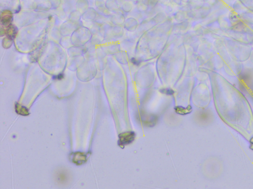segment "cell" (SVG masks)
<instances>
[{"mask_svg":"<svg viewBox=\"0 0 253 189\" xmlns=\"http://www.w3.org/2000/svg\"><path fill=\"white\" fill-rule=\"evenodd\" d=\"M135 132L134 131H128L122 132L118 135L119 139L118 145L122 149L124 148L125 146L132 143L135 138Z\"/></svg>","mask_w":253,"mask_h":189,"instance_id":"6da1fadb","label":"cell"},{"mask_svg":"<svg viewBox=\"0 0 253 189\" xmlns=\"http://www.w3.org/2000/svg\"><path fill=\"white\" fill-rule=\"evenodd\" d=\"M87 160V154H85L84 153L77 152L72 154V162L74 163H76V165H82L85 163Z\"/></svg>","mask_w":253,"mask_h":189,"instance_id":"7a4b0ae2","label":"cell"},{"mask_svg":"<svg viewBox=\"0 0 253 189\" xmlns=\"http://www.w3.org/2000/svg\"><path fill=\"white\" fill-rule=\"evenodd\" d=\"M12 20V14L9 11H4L1 14V23L5 26H8L11 24Z\"/></svg>","mask_w":253,"mask_h":189,"instance_id":"3957f363","label":"cell"},{"mask_svg":"<svg viewBox=\"0 0 253 189\" xmlns=\"http://www.w3.org/2000/svg\"><path fill=\"white\" fill-rule=\"evenodd\" d=\"M192 107L191 105H188L187 107L182 106H177L175 107V112L179 115H185L190 113L192 112Z\"/></svg>","mask_w":253,"mask_h":189,"instance_id":"277c9868","label":"cell"},{"mask_svg":"<svg viewBox=\"0 0 253 189\" xmlns=\"http://www.w3.org/2000/svg\"><path fill=\"white\" fill-rule=\"evenodd\" d=\"M15 111L19 115L26 116L29 115L28 110L25 107L22 106L21 104H18L16 103L15 104Z\"/></svg>","mask_w":253,"mask_h":189,"instance_id":"5b68a950","label":"cell"},{"mask_svg":"<svg viewBox=\"0 0 253 189\" xmlns=\"http://www.w3.org/2000/svg\"><path fill=\"white\" fill-rule=\"evenodd\" d=\"M5 33H7L8 38L10 39H12L14 38H15L16 33H17L16 27H14L11 24L8 27V29Z\"/></svg>","mask_w":253,"mask_h":189,"instance_id":"8992f818","label":"cell"},{"mask_svg":"<svg viewBox=\"0 0 253 189\" xmlns=\"http://www.w3.org/2000/svg\"><path fill=\"white\" fill-rule=\"evenodd\" d=\"M66 173H65L64 171H61L58 172L57 175V181L62 183H64V182H66L68 180V176Z\"/></svg>","mask_w":253,"mask_h":189,"instance_id":"52a82bcc","label":"cell"},{"mask_svg":"<svg viewBox=\"0 0 253 189\" xmlns=\"http://www.w3.org/2000/svg\"><path fill=\"white\" fill-rule=\"evenodd\" d=\"M159 92H161V93L163 94H166V95H173L175 93V92L173 90L170 89V88H163L159 90Z\"/></svg>","mask_w":253,"mask_h":189,"instance_id":"ba28073f","label":"cell"},{"mask_svg":"<svg viewBox=\"0 0 253 189\" xmlns=\"http://www.w3.org/2000/svg\"><path fill=\"white\" fill-rule=\"evenodd\" d=\"M131 63H133L134 65H135V66H139V65L141 64V63L140 60L136 59L135 58H131Z\"/></svg>","mask_w":253,"mask_h":189,"instance_id":"9c48e42d","label":"cell"},{"mask_svg":"<svg viewBox=\"0 0 253 189\" xmlns=\"http://www.w3.org/2000/svg\"><path fill=\"white\" fill-rule=\"evenodd\" d=\"M63 74H59L57 76V79H62V78H63Z\"/></svg>","mask_w":253,"mask_h":189,"instance_id":"30bf717a","label":"cell"},{"mask_svg":"<svg viewBox=\"0 0 253 189\" xmlns=\"http://www.w3.org/2000/svg\"><path fill=\"white\" fill-rule=\"evenodd\" d=\"M250 143H251L250 148H251V147H253V148H251V149H252V150H253V138H252V139H251Z\"/></svg>","mask_w":253,"mask_h":189,"instance_id":"8fae6325","label":"cell"}]
</instances>
